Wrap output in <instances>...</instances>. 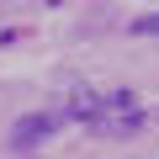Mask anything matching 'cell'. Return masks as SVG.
Listing matches in <instances>:
<instances>
[{
    "label": "cell",
    "mask_w": 159,
    "mask_h": 159,
    "mask_svg": "<svg viewBox=\"0 0 159 159\" xmlns=\"http://www.w3.org/2000/svg\"><path fill=\"white\" fill-rule=\"evenodd\" d=\"M138 122H143V106L133 90H111L101 101V127H138Z\"/></svg>",
    "instance_id": "6da1fadb"
},
{
    "label": "cell",
    "mask_w": 159,
    "mask_h": 159,
    "mask_svg": "<svg viewBox=\"0 0 159 159\" xmlns=\"http://www.w3.org/2000/svg\"><path fill=\"white\" fill-rule=\"evenodd\" d=\"M53 127H58V117L32 111V117H21V122L11 127V148H37V143H48V138H53Z\"/></svg>",
    "instance_id": "7a4b0ae2"
},
{
    "label": "cell",
    "mask_w": 159,
    "mask_h": 159,
    "mask_svg": "<svg viewBox=\"0 0 159 159\" xmlns=\"http://www.w3.org/2000/svg\"><path fill=\"white\" fill-rule=\"evenodd\" d=\"M69 117L74 122H101V96L96 90H74L69 96Z\"/></svg>",
    "instance_id": "3957f363"
},
{
    "label": "cell",
    "mask_w": 159,
    "mask_h": 159,
    "mask_svg": "<svg viewBox=\"0 0 159 159\" xmlns=\"http://www.w3.org/2000/svg\"><path fill=\"white\" fill-rule=\"evenodd\" d=\"M133 32H138V37H148V32H159V16H143V21H133Z\"/></svg>",
    "instance_id": "277c9868"
}]
</instances>
